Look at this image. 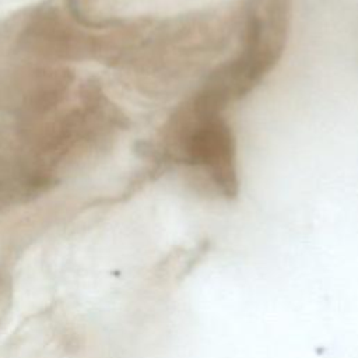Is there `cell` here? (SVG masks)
I'll list each match as a JSON object with an SVG mask.
<instances>
[{
  "mask_svg": "<svg viewBox=\"0 0 358 358\" xmlns=\"http://www.w3.org/2000/svg\"><path fill=\"white\" fill-rule=\"evenodd\" d=\"M110 35H95L70 22L55 8L36 11L21 32L24 49L57 60H77L95 57L108 52Z\"/></svg>",
  "mask_w": 358,
  "mask_h": 358,
  "instance_id": "obj_2",
  "label": "cell"
},
{
  "mask_svg": "<svg viewBox=\"0 0 358 358\" xmlns=\"http://www.w3.org/2000/svg\"><path fill=\"white\" fill-rule=\"evenodd\" d=\"M81 1H83V0H69V3H70V4H71V7H73V8H76V10H77V13H76V14H77V15H78V4H80V3H81Z\"/></svg>",
  "mask_w": 358,
  "mask_h": 358,
  "instance_id": "obj_3",
  "label": "cell"
},
{
  "mask_svg": "<svg viewBox=\"0 0 358 358\" xmlns=\"http://www.w3.org/2000/svg\"><path fill=\"white\" fill-rule=\"evenodd\" d=\"M185 122L173 117L172 130L178 155L175 161L203 168L225 197L238 194L236 145L231 127L220 116L199 117L185 109Z\"/></svg>",
  "mask_w": 358,
  "mask_h": 358,
  "instance_id": "obj_1",
  "label": "cell"
}]
</instances>
